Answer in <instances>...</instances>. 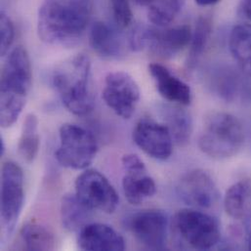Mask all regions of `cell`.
Returning a JSON list of instances; mask_svg holds the SVG:
<instances>
[{
  "label": "cell",
  "mask_w": 251,
  "mask_h": 251,
  "mask_svg": "<svg viewBox=\"0 0 251 251\" xmlns=\"http://www.w3.org/2000/svg\"><path fill=\"white\" fill-rule=\"evenodd\" d=\"M93 11L91 0H43L37 33L46 44L73 47L83 37Z\"/></svg>",
  "instance_id": "6da1fadb"
},
{
  "label": "cell",
  "mask_w": 251,
  "mask_h": 251,
  "mask_svg": "<svg viewBox=\"0 0 251 251\" xmlns=\"http://www.w3.org/2000/svg\"><path fill=\"white\" fill-rule=\"evenodd\" d=\"M52 86L64 106L75 116H85L94 108L91 80V62L84 54H77L55 68Z\"/></svg>",
  "instance_id": "7a4b0ae2"
},
{
  "label": "cell",
  "mask_w": 251,
  "mask_h": 251,
  "mask_svg": "<svg viewBox=\"0 0 251 251\" xmlns=\"http://www.w3.org/2000/svg\"><path fill=\"white\" fill-rule=\"evenodd\" d=\"M32 75L26 50L18 46L8 55L2 69L0 84V124L3 128L13 126L25 106Z\"/></svg>",
  "instance_id": "3957f363"
},
{
  "label": "cell",
  "mask_w": 251,
  "mask_h": 251,
  "mask_svg": "<svg viewBox=\"0 0 251 251\" xmlns=\"http://www.w3.org/2000/svg\"><path fill=\"white\" fill-rule=\"evenodd\" d=\"M245 143V130L241 122L224 112H211L204 120L199 140L201 151L214 159L236 155Z\"/></svg>",
  "instance_id": "277c9868"
},
{
  "label": "cell",
  "mask_w": 251,
  "mask_h": 251,
  "mask_svg": "<svg viewBox=\"0 0 251 251\" xmlns=\"http://www.w3.org/2000/svg\"><path fill=\"white\" fill-rule=\"evenodd\" d=\"M60 146L55 152L58 162L70 169H86L96 157L98 143L84 127L66 124L60 127Z\"/></svg>",
  "instance_id": "5b68a950"
},
{
  "label": "cell",
  "mask_w": 251,
  "mask_h": 251,
  "mask_svg": "<svg viewBox=\"0 0 251 251\" xmlns=\"http://www.w3.org/2000/svg\"><path fill=\"white\" fill-rule=\"evenodd\" d=\"M173 228L183 242L197 251L214 248L221 238L218 220L194 209L179 210L173 218Z\"/></svg>",
  "instance_id": "8992f818"
},
{
  "label": "cell",
  "mask_w": 251,
  "mask_h": 251,
  "mask_svg": "<svg viewBox=\"0 0 251 251\" xmlns=\"http://www.w3.org/2000/svg\"><path fill=\"white\" fill-rule=\"evenodd\" d=\"M76 197L90 209L114 213L120 202L119 195L110 181L95 169H86L75 180Z\"/></svg>",
  "instance_id": "52a82bcc"
},
{
  "label": "cell",
  "mask_w": 251,
  "mask_h": 251,
  "mask_svg": "<svg viewBox=\"0 0 251 251\" xmlns=\"http://www.w3.org/2000/svg\"><path fill=\"white\" fill-rule=\"evenodd\" d=\"M24 173L14 161H6L1 170V220L3 228L11 233L24 206Z\"/></svg>",
  "instance_id": "ba28073f"
},
{
  "label": "cell",
  "mask_w": 251,
  "mask_h": 251,
  "mask_svg": "<svg viewBox=\"0 0 251 251\" xmlns=\"http://www.w3.org/2000/svg\"><path fill=\"white\" fill-rule=\"evenodd\" d=\"M103 99L117 116L128 120L135 113L139 103L140 89L135 79L127 73H111L106 77Z\"/></svg>",
  "instance_id": "9c48e42d"
},
{
  "label": "cell",
  "mask_w": 251,
  "mask_h": 251,
  "mask_svg": "<svg viewBox=\"0 0 251 251\" xmlns=\"http://www.w3.org/2000/svg\"><path fill=\"white\" fill-rule=\"evenodd\" d=\"M129 230L146 249L151 251L166 249L168 219L164 212L155 209L138 212L130 218Z\"/></svg>",
  "instance_id": "30bf717a"
},
{
  "label": "cell",
  "mask_w": 251,
  "mask_h": 251,
  "mask_svg": "<svg viewBox=\"0 0 251 251\" xmlns=\"http://www.w3.org/2000/svg\"><path fill=\"white\" fill-rule=\"evenodd\" d=\"M177 193L188 205L199 208H210L219 198L214 180L202 169H194L183 175L178 183Z\"/></svg>",
  "instance_id": "8fae6325"
},
{
  "label": "cell",
  "mask_w": 251,
  "mask_h": 251,
  "mask_svg": "<svg viewBox=\"0 0 251 251\" xmlns=\"http://www.w3.org/2000/svg\"><path fill=\"white\" fill-rule=\"evenodd\" d=\"M135 144L149 156L157 160L168 159L173 151V138L168 127L152 120H141L133 131Z\"/></svg>",
  "instance_id": "7c38bea8"
},
{
  "label": "cell",
  "mask_w": 251,
  "mask_h": 251,
  "mask_svg": "<svg viewBox=\"0 0 251 251\" xmlns=\"http://www.w3.org/2000/svg\"><path fill=\"white\" fill-rule=\"evenodd\" d=\"M125 175L123 190L131 204H140L151 198L156 192L154 180L148 174L144 161L134 153H128L122 159Z\"/></svg>",
  "instance_id": "4fadbf2b"
},
{
  "label": "cell",
  "mask_w": 251,
  "mask_h": 251,
  "mask_svg": "<svg viewBox=\"0 0 251 251\" xmlns=\"http://www.w3.org/2000/svg\"><path fill=\"white\" fill-rule=\"evenodd\" d=\"M192 33L187 25L164 29L145 27L144 48L161 58H172L190 44Z\"/></svg>",
  "instance_id": "5bb4252c"
},
{
  "label": "cell",
  "mask_w": 251,
  "mask_h": 251,
  "mask_svg": "<svg viewBox=\"0 0 251 251\" xmlns=\"http://www.w3.org/2000/svg\"><path fill=\"white\" fill-rule=\"evenodd\" d=\"M78 247L82 251H123L126 243L113 227L102 223H88L78 235Z\"/></svg>",
  "instance_id": "9a60e30c"
},
{
  "label": "cell",
  "mask_w": 251,
  "mask_h": 251,
  "mask_svg": "<svg viewBox=\"0 0 251 251\" xmlns=\"http://www.w3.org/2000/svg\"><path fill=\"white\" fill-rule=\"evenodd\" d=\"M149 72L158 93L165 100L180 106H189L192 103L191 87L173 75L166 67L152 63L149 65Z\"/></svg>",
  "instance_id": "2e32d148"
},
{
  "label": "cell",
  "mask_w": 251,
  "mask_h": 251,
  "mask_svg": "<svg viewBox=\"0 0 251 251\" xmlns=\"http://www.w3.org/2000/svg\"><path fill=\"white\" fill-rule=\"evenodd\" d=\"M91 48L105 59H120L126 55V39L116 27L109 24L97 21L89 32Z\"/></svg>",
  "instance_id": "e0dca14e"
},
{
  "label": "cell",
  "mask_w": 251,
  "mask_h": 251,
  "mask_svg": "<svg viewBox=\"0 0 251 251\" xmlns=\"http://www.w3.org/2000/svg\"><path fill=\"white\" fill-rule=\"evenodd\" d=\"M56 248V239L46 227L28 222L24 225L17 236L13 249L20 251H53Z\"/></svg>",
  "instance_id": "ac0fdd59"
},
{
  "label": "cell",
  "mask_w": 251,
  "mask_h": 251,
  "mask_svg": "<svg viewBox=\"0 0 251 251\" xmlns=\"http://www.w3.org/2000/svg\"><path fill=\"white\" fill-rule=\"evenodd\" d=\"M161 114L168 127L173 141L181 147L190 143L193 134V120L191 115L180 105H163Z\"/></svg>",
  "instance_id": "d6986e66"
},
{
  "label": "cell",
  "mask_w": 251,
  "mask_h": 251,
  "mask_svg": "<svg viewBox=\"0 0 251 251\" xmlns=\"http://www.w3.org/2000/svg\"><path fill=\"white\" fill-rule=\"evenodd\" d=\"M92 209L87 207L75 194L65 195L61 201V220L69 232L80 231L88 224Z\"/></svg>",
  "instance_id": "ffe728a7"
},
{
  "label": "cell",
  "mask_w": 251,
  "mask_h": 251,
  "mask_svg": "<svg viewBox=\"0 0 251 251\" xmlns=\"http://www.w3.org/2000/svg\"><path fill=\"white\" fill-rule=\"evenodd\" d=\"M229 47L241 70L251 75V24H241L233 27Z\"/></svg>",
  "instance_id": "44dd1931"
},
{
  "label": "cell",
  "mask_w": 251,
  "mask_h": 251,
  "mask_svg": "<svg viewBox=\"0 0 251 251\" xmlns=\"http://www.w3.org/2000/svg\"><path fill=\"white\" fill-rule=\"evenodd\" d=\"M251 202V182L241 180L232 185L224 197V208L231 218L243 219L249 212Z\"/></svg>",
  "instance_id": "7402d4cb"
},
{
  "label": "cell",
  "mask_w": 251,
  "mask_h": 251,
  "mask_svg": "<svg viewBox=\"0 0 251 251\" xmlns=\"http://www.w3.org/2000/svg\"><path fill=\"white\" fill-rule=\"evenodd\" d=\"M208 84L212 91L226 101H233L240 89V77L234 70L217 67L208 73Z\"/></svg>",
  "instance_id": "603a6c76"
},
{
  "label": "cell",
  "mask_w": 251,
  "mask_h": 251,
  "mask_svg": "<svg viewBox=\"0 0 251 251\" xmlns=\"http://www.w3.org/2000/svg\"><path fill=\"white\" fill-rule=\"evenodd\" d=\"M212 34V22L207 17H200L192 33L190 51L187 61L189 70H194L204 54Z\"/></svg>",
  "instance_id": "cb8c5ba5"
},
{
  "label": "cell",
  "mask_w": 251,
  "mask_h": 251,
  "mask_svg": "<svg viewBox=\"0 0 251 251\" xmlns=\"http://www.w3.org/2000/svg\"><path fill=\"white\" fill-rule=\"evenodd\" d=\"M38 120L33 114L25 117L18 143V152L26 162H32L39 151Z\"/></svg>",
  "instance_id": "d4e9b609"
},
{
  "label": "cell",
  "mask_w": 251,
  "mask_h": 251,
  "mask_svg": "<svg viewBox=\"0 0 251 251\" xmlns=\"http://www.w3.org/2000/svg\"><path fill=\"white\" fill-rule=\"evenodd\" d=\"M183 0H155L148 8L149 20L158 27H165L172 23L180 12Z\"/></svg>",
  "instance_id": "484cf974"
},
{
  "label": "cell",
  "mask_w": 251,
  "mask_h": 251,
  "mask_svg": "<svg viewBox=\"0 0 251 251\" xmlns=\"http://www.w3.org/2000/svg\"><path fill=\"white\" fill-rule=\"evenodd\" d=\"M111 3L116 25L120 28L129 26L133 18L130 0H111Z\"/></svg>",
  "instance_id": "4316f807"
},
{
  "label": "cell",
  "mask_w": 251,
  "mask_h": 251,
  "mask_svg": "<svg viewBox=\"0 0 251 251\" xmlns=\"http://www.w3.org/2000/svg\"><path fill=\"white\" fill-rule=\"evenodd\" d=\"M15 37V27L11 19L4 13L0 15V52L5 56L13 44Z\"/></svg>",
  "instance_id": "83f0119b"
},
{
  "label": "cell",
  "mask_w": 251,
  "mask_h": 251,
  "mask_svg": "<svg viewBox=\"0 0 251 251\" xmlns=\"http://www.w3.org/2000/svg\"><path fill=\"white\" fill-rule=\"evenodd\" d=\"M240 13L243 17L251 22V0H242L240 6Z\"/></svg>",
  "instance_id": "f1b7e54d"
},
{
  "label": "cell",
  "mask_w": 251,
  "mask_h": 251,
  "mask_svg": "<svg viewBox=\"0 0 251 251\" xmlns=\"http://www.w3.org/2000/svg\"><path fill=\"white\" fill-rule=\"evenodd\" d=\"M221 0H196V2L201 6H210L218 3Z\"/></svg>",
  "instance_id": "f546056e"
},
{
  "label": "cell",
  "mask_w": 251,
  "mask_h": 251,
  "mask_svg": "<svg viewBox=\"0 0 251 251\" xmlns=\"http://www.w3.org/2000/svg\"><path fill=\"white\" fill-rule=\"evenodd\" d=\"M139 5L141 6H146L149 7L151 4H152L155 0H135Z\"/></svg>",
  "instance_id": "4dcf8cb0"
},
{
  "label": "cell",
  "mask_w": 251,
  "mask_h": 251,
  "mask_svg": "<svg viewBox=\"0 0 251 251\" xmlns=\"http://www.w3.org/2000/svg\"><path fill=\"white\" fill-rule=\"evenodd\" d=\"M5 152V145H4V140L2 137H0V154L3 155Z\"/></svg>",
  "instance_id": "1f68e13d"
},
{
  "label": "cell",
  "mask_w": 251,
  "mask_h": 251,
  "mask_svg": "<svg viewBox=\"0 0 251 251\" xmlns=\"http://www.w3.org/2000/svg\"><path fill=\"white\" fill-rule=\"evenodd\" d=\"M249 249L251 251V240L250 241V243H249Z\"/></svg>",
  "instance_id": "d6a6232c"
}]
</instances>
